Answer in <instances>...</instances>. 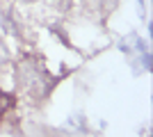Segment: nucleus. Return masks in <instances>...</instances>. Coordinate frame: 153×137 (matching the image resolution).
Instances as JSON below:
<instances>
[{
	"mask_svg": "<svg viewBox=\"0 0 153 137\" xmlns=\"http://www.w3.org/2000/svg\"><path fill=\"white\" fill-rule=\"evenodd\" d=\"M12 105H14V98L9 96V94H2V91H0V117L7 114V110H9Z\"/></svg>",
	"mask_w": 153,
	"mask_h": 137,
	"instance_id": "1",
	"label": "nucleus"
}]
</instances>
